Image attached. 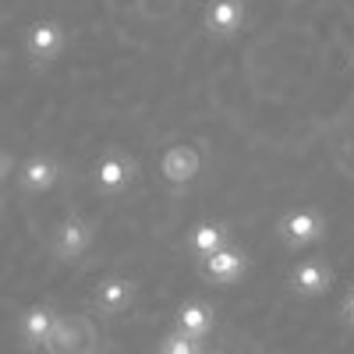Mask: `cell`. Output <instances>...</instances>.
I'll return each instance as SVG.
<instances>
[{"label":"cell","mask_w":354,"mask_h":354,"mask_svg":"<svg viewBox=\"0 0 354 354\" xmlns=\"http://www.w3.org/2000/svg\"><path fill=\"white\" fill-rule=\"evenodd\" d=\"M347 61H351V68H354V43H351V50H347Z\"/></svg>","instance_id":"obj_18"},{"label":"cell","mask_w":354,"mask_h":354,"mask_svg":"<svg viewBox=\"0 0 354 354\" xmlns=\"http://www.w3.org/2000/svg\"><path fill=\"white\" fill-rule=\"evenodd\" d=\"M131 294H135V287L124 280V277H110V280H103L100 287H96V305L103 308V312H124L128 305H131Z\"/></svg>","instance_id":"obj_12"},{"label":"cell","mask_w":354,"mask_h":354,"mask_svg":"<svg viewBox=\"0 0 354 354\" xmlns=\"http://www.w3.org/2000/svg\"><path fill=\"white\" fill-rule=\"evenodd\" d=\"M53 255L61 262H78L88 248H93V227H88L82 216H68L53 234Z\"/></svg>","instance_id":"obj_5"},{"label":"cell","mask_w":354,"mask_h":354,"mask_svg":"<svg viewBox=\"0 0 354 354\" xmlns=\"http://www.w3.org/2000/svg\"><path fill=\"white\" fill-rule=\"evenodd\" d=\"M213 322H216V315H213V308L205 301H185V305H177V312H174V330H181V333H188L195 340L209 337Z\"/></svg>","instance_id":"obj_10"},{"label":"cell","mask_w":354,"mask_h":354,"mask_svg":"<svg viewBox=\"0 0 354 354\" xmlns=\"http://www.w3.org/2000/svg\"><path fill=\"white\" fill-rule=\"evenodd\" d=\"M322 234H326V223H322V216L315 209H290L280 220V238L287 248H308Z\"/></svg>","instance_id":"obj_4"},{"label":"cell","mask_w":354,"mask_h":354,"mask_svg":"<svg viewBox=\"0 0 354 354\" xmlns=\"http://www.w3.org/2000/svg\"><path fill=\"white\" fill-rule=\"evenodd\" d=\"M248 270V259L241 248H234L230 241L220 245L216 252L209 255H198V273L209 280V283H220V287H230L234 280H241Z\"/></svg>","instance_id":"obj_2"},{"label":"cell","mask_w":354,"mask_h":354,"mask_svg":"<svg viewBox=\"0 0 354 354\" xmlns=\"http://www.w3.org/2000/svg\"><path fill=\"white\" fill-rule=\"evenodd\" d=\"M202 21L209 28V36H234L245 21V4L241 0H213Z\"/></svg>","instance_id":"obj_9"},{"label":"cell","mask_w":354,"mask_h":354,"mask_svg":"<svg viewBox=\"0 0 354 354\" xmlns=\"http://www.w3.org/2000/svg\"><path fill=\"white\" fill-rule=\"evenodd\" d=\"M0 216H4V202H0Z\"/></svg>","instance_id":"obj_19"},{"label":"cell","mask_w":354,"mask_h":354,"mask_svg":"<svg viewBox=\"0 0 354 354\" xmlns=\"http://www.w3.org/2000/svg\"><path fill=\"white\" fill-rule=\"evenodd\" d=\"M78 347V326L71 319H61L57 315L53 319V330H50V337H46V347L43 351H53V354H68V351H75Z\"/></svg>","instance_id":"obj_14"},{"label":"cell","mask_w":354,"mask_h":354,"mask_svg":"<svg viewBox=\"0 0 354 354\" xmlns=\"http://www.w3.org/2000/svg\"><path fill=\"white\" fill-rule=\"evenodd\" d=\"M93 177H96V188H100V192L117 195V192H124V188L131 185V177H135V163H131L128 156H121V153H106V156L96 163Z\"/></svg>","instance_id":"obj_8"},{"label":"cell","mask_w":354,"mask_h":354,"mask_svg":"<svg viewBox=\"0 0 354 354\" xmlns=\"http://www.w3.org/2000/svg\"><path fill=\"white\" fill-rule=\"evenodd\" d=\"M53 319H57V312H53L50 305H28V308L21 312V322H18L21 340H25L28 347L43 351V347H46V337H50V330H53Z\"/></svg>","instance_id":"obj_11"},{"label":"cell","mask_w":354,"mask_h":354,"mask_svg":"<svg viewBox=\"0 0 354 354\" xmlns=\"http://www.w3.org/2000/svg\"><path fill=\"white\" fill-rule=\"evenodd\" d=\"M11 170H15V160H11L4 149H0V185H4L8 177H11Z\"/></svg>","instance_id":"obj_17"},{"label":"cell","mask_w":354,"mask_h":354,"mask_svg":"<svg viewBox=\"0 0 354 354\" xmlns=\"http://www.w3.org/2000/svg\"><path fill=\"white\" fill-rule=\"evenodd\" d=\"M198 170H202V153L195 149L192 142H177L160 156V174H163V181L174 185V188L192 185L198 177Z\"/></svg>","instance_id":"obj_3"},{"label":"cell","mask_w":354,"mask_h":354,"mask_svg":"<svg viewBox=\"0 0 354 354\" xmlns=\"http://www.w3.org/2000/svg\"><path fill=\"white\" fill-rule=\"evenodd\" d=\"M57 181H61V163L53 156H28L21 167H18V185L28 192V195H43L50 192Z\"/></svg>","instance_id":"obj_6"},{"label":"cell","mask_w":354,"mask_h":354,"mask_svg":"<svg viewBox=\"0 0 354 354\" xmlns=\"http://www.w3.org/2000/svg\"><path fill=\"white\" fill-rule=\"evenodd\" d=\"M68 46V32H64V25L61 21H53V18H39L25 28V53L32 57L36 64H50L57 61V57L64 53Z\"/></svg>","instance_id":"obj_1"},{"label":"cell","mask_w":354,"mask_h":354,"mask_svg":"<svg viewBox=\"0 0 354 354\" xmlns=\"http://www.w3.org/2000/svg\"><path fill=\"white\" fill-rule=\"evenodd\" d=\"M220 245H227V227L216 223V220H202V223H195L192 234H188V248H192L195 255H209V252H216Z\"/></svg>","instance_id":"obj_13"},{"label":"cell","mask_w":354,"mask_h":354,"mask_svg":"<svg viewBox=\"0 0 354 354\" xmlns=\"http://www.w3.org/2000/svg\"><path fill=\"white\" fill-rule=\"evenodd\" d=\"M340 312H344V322H347V326H354V287L344 294V305H340Z\"/></svg>","instance_id":"obj_16"},{"label":"cell","mask_w":354,"mask_h":354,"mask_svg":"<svg viewBox=\"0 0 354 354\" xmlns=\"http://www.w3.org/2000/svg\"><path fill=\"white\" fill-rule=\"evenodd\" d=\"M202 351V340L181 333V330H170L163 340H160V354H198Z\"/></svg>","instance_id":"obj_15"},{"label":"cell","mask_w":354,"mask_h":354,"mask_svg":"<svg viewBox=\"0 0 354 354\" xmlns=\"http://www.w3.org/2000/svg\"><path fill=\"white\" fill-rule=\"evenodd\" d=\"M333 283V273L326 262L319 259H301L298 266L290 270V287L301 294V298H319V294H326Z\"/></svg>","instance_id":"obj_7"}]
</instances>
